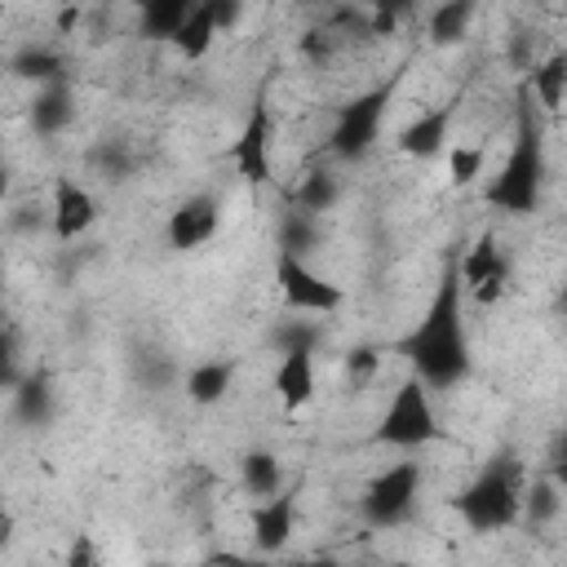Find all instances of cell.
Wrapping results in <instances>:
<instances>
[{"label": "cell", "instance_id": "19", "mask_svg": "<svg viewBox=\"0 0 567 567\" xmlns=\"http://www.w3.org/2000/svg\"><path fill=\"white\" fill-rule=\"evenodd\" d=\"M27 120H31V128H35L40 137H58L62 128H71V120H75V93H71V84L35 89Z\"/></svg>", "mask_w": 567, "mask_h": 567}, {"label": "cell", "instance_id": "40", "mask_svg": "<svg viewBox=\"0 0 567 567\" xmlns=\"http://www.w3.org/2000/svg\"><path fill=\"white\" fill-rule=\"evenodd\" d=\"M554 306H558V315H563V319H567V279H563V284H558V301H554Z\"/></svg>", "mask_w": 567, "mask_h": 567}, {"label": "cell", "instance_id": "3", "mask_svg": "<svg viewBox=\"0 0 567 567\" xmlns=\"http://www.w3.org/2000/svg\"><path fill=\"white\" fill-rule=\"evenodd\" d=\"M452 509H456V518H461L470 532H478V536H492V532L514 527V523L523 518V465H518L509 452L492 456V461L461 487V496L452 501Z\"/></svg>", "mask_w": 567, "mask_h": 567}, {"label": "cell", "instance_id": "7", "mask_svg": "<svg viewBox=\"0 0 567 567\" xmlns=\"http://www.w3.org/2000/svg\"><path fill=\"white\" fill-rule=\"evenodd\" d=\"M275 284H279V297L292 315H337L346 306V288L332 284L328 275L310 270L306 257H288V252H275Z\"/></svg>", "mask_w": 567, "mask_h": 567}, {"label": "cell", "instance_id": "15", "mask_svg": "<svg viewBox=\"0 0 567 567\" xmlns=\"http://www.w3.org/2000/svg\"><path fill=\"white\" fill-rule=\"evenodd\" d=\"M230 381H235V359L213 354V359H199V363H190L182 372V394L195 408H213V403H221L230 394Z\"/></svg>", "mask_w": 567, "mask_h": 567}, {"label": "cell", "instance_id": "4", "mask_svg": "<svg viewBox=\"0 0 567 567\" xmlns=\"http://www.w3.org/2000/svg\"><path fill=\"white\" fill-rule=\"evenodd\" d=\"M399 89V71L363 93H354L350 102L337 106V120H332V133H328V155L341 159V164H359L372 155L377 137H381V120L390 111V97Z\"/></svg>", "mask_w": 567, "mask_h": 567}, {"label": "cell", "instance_id": "30", "mask_svg": "<svg viewBox=\"0 0 567 567\" xmlns=\"http://www.w3.org/2000/svg\"><path fill=\"white\" fill-rule=\"evenodd\" d=\"M483 146H452L447 155V173H452V186H474L483 177Z\"/></svg>", "mask_w": 567, "mask_h": 567}, {"label": "cell", "instance_id": "14", "mask_svg": "<svg viewBox=\"0 0 567 567\" xmlns=\"http://www.w3.org/2000/svg\"><path fill=\"white\" fill-rule=\"evenodd\" d=\"M9 71H13L18 80H31L35 89L71 84V62H66V53L53 49V44H35V40H27L22 49L9 53Z\"/></svg>", "mask_w": 567, "mask_h": 567}, {"label": "cell", "instance_id": "33", "mask_svg": "<svg viewBox=\"0 0 567 567\" xmlns=\"http://www.w3.org/2000/svg\"><path fill=\"white\" fill-rule=\"evenodd\" d=\"M62 567H102V549L93 540V532H75L66 554H62Z\"/></svg>", "mask_w": 567, "mask_h": 567}, {"label": "cell", "instance_id": "26", "mask_svg": "<svg viewBox=\"0 0 567 567\" xmlns=\"http://www.w3.org/2000/svg\"><path fill=\"white\" fill-rule=\"evenodd\" d=\"M558 509H563V487L545 474V478H532V483L523 487V518H518V523L545 527V523H554Z\"/></svg>", "mask_w": 567, "mask_h": 567}, {"label": "cell", "instance_id": "24", "mask_svg": "<svg viewBox=\"0 0 567 567\" xmlns=\"http://www.w3.org/2000/svg\"><path fill=\"white\" fill-rule=\"evenodd\" d=\"M425 22H430V40H434L439 49H447V44H456V40L470 31V22H474V4H470V0L434 4V9L425 13Z\"/></svg>", "mask_w": 567, "mask_h": 567}, {"label": "cell", "instance_id": "23", "mask_svg": "<svg viewBox=\"0 0 567 567\" xmlns=\"http://www.w3.org/2000/svg\"><path fill=\"white\" fill-rule=\"evenodd\" d=\"M337 199H341V177L328 173V168H310V173L301 177V186L292 190L288 204L301 208V213H310V217H323V213L337 208Z\"/></svg>", "mask_w": 567, "mask_h": 567}, {"label": "cell", "instance_id": "5", "mask_svg": "<svg viewBox=\"0 0 567 567\" xmlns=\"http://www.w3.org/2000/svg\"><path fill=\"white\" fill-rule=\"evenodd\" d=\"M439 439H443V425H439L430 385L421 377H403V385L394 390L390 408L381 412V421L372 430V443L412 452V447H425V443H439Z\"/></svg>", "mask_w": 567, "mask_h": 567}, {"label": "cell", "instance_id": "22", "mask_svg": "<svg viewBox=\"0 0 567 567\" xmlns=\"http://www.w3.org/2000/svg\"><path fill=\"white\" fill-rule=\"evenodd\" d=\"M217 35H221L217 9H213V0H199V4L190 9V18H186L182 35L173 40V49H177L186 62H199V58H208V49H213V40H217Z\"/></svg>", "mask_w": 567, "mask_h": 567}, {"label": "cell", "instance_id": "34", "mask_svg": "<svg viewBox=\"0 0 567 567\" xmlns=\"http://www.w3.org/2000/svg\"><path fill=\"white\" fill-rule=\"evenodd\" d=\"M408 13H412V4H372L368 9V35H394Z\"/></svg>", "mask_w": 567, "mask_h": 567}, {"label": "cell", "instance_id": "2", "mask_svg": "<svg viewBox=\"0 0 567 567\" xmlns=\"http://www.w3.org/2000/svg\"><path fill=\"white\" fill-rule=\"evenodd\" d=\"M540 190H545V124H540V106H532V89L523 80L518 97H514V146H509L501 173L487 182L483 199L501 213L527 217L540 208Z\"/></svg>", "mask_w": 567, "mask_h": 567}, {"label": "cell", "instance_id": "12", "mask_svg": "<svg viewBox=\"0 0 567 567\" xmlns=\"http://www.w3.org/2000/svg\"><path fill=\"white\" fill-rule=\"evenodd\" d=\"M456 106H461V97H447V102H439V106H425L416 120H408L403 128H399V151L408 155V159H434V155H443L447 151V133H452V120H456Z\"/></svg>", "mask_w": 567, "mask_h": 567}, {"label": "cell", "instance_id": "18", "mask_svg": "<svg viewBox=\"0 0 567 567\" xmlns=\"http://www.w3.org/2000/svg\"><path fill=\"white\" fill-rule=\"evenodd\" d=\"M527 89H532V97H536L540 115L563 111V102H567V49L545 53V58L527 71Z\"/></svg>", "mask_w": 567, "mask_h": 567}, {"label": "cell", "instance_id": "10", "mask_svg": "<svg viewBox=\"0 0 567 567\" xmlns=\"http://www.w3.org/2000/svg\"><path fill=\"white\" fill-rule=\"evenodd\" d=\"M217 226H221V199L208 195V190H199V195H186V199L168 213V221H164V244H168L173 252H195V248H204V244L217 235Z\"/></svg>", "mask_w": 567, "mask_h": 567}, {"label": "cell", "instance_id": "39", "mask_svg": "<svg viewBox=\"0 0 567 567\" xmlns=\"http://www.w3.org/2000/svg\"><path fill=\"white\" fill-rule=\"evenodd\" d=\"M288 567H354V563H337V558H315V563H288Z\"/></svg>", "mask_w": 567, "mask_h": 567}, {"label": "cell", "instance_id": "36", "mask_svg": "<svg viewBox=\"0 0 567 567\" xmlns=\"http://www.w3.org/2000/svg\"><path fill=\"white\" fill-rule=\"evenodd\" d=\"M44 221H53V217H49L40 204H22V208H18V217H13L9 226H13V230H40Z\"/></svg>", "mask_w": 567, "mask_h": 567}, {"label": "cell", "instance_id": "38", "mask_svg": "<svg viewBox=\"0 0 567 567\" xmlns=\"http://www.w3.org/2000/svg\"><path fill=\"white\" fill-rule=\"evenodd\" d=\"M549 478H554V483H558V487H563V501H567V456H563V461H554V465H549Z\"/></svg>", "mask_w": 567, "mask_h": 567}, {"label": "cell", "instance_id": "41", "mask_svg": "<svg viewBox=\"0 0 567 567\" xmlns=\"http://www.w3.org/2000/svg\"><path fill=\"white\" fill-rule=\"evenodd\" d=\"M146 567H173V563H146Z\"/></svg>", "mask_w": 567, "mask_h": 567}, {"label": "cell", "instance_id": "8", "mask_svg": "<svg viewBox=\"0 0 567 567\" xmlns=\"http://www.w3.org/2000/svg\"><path fill=\"white\" fill-rule=\"evenodd\" d=\"M509 275H514V266H509V252L501 248L496 230L492 226L478 230V239L461 257V288H465V297H474L478 306H492V301H501L509 292Z\"/></svg>", "mask_w": 567, "mask_h": 567}, {"label": "cell", "instance_id": "31", "mask_svg": "<svg viewBox=\"0 0 567 567\" xmlns=\"http://www.w3.org/2000/svg\"><path fill=\"white\" fill-rule=\"evenodd\" d=\"M137 381H142L146 390L164 394V390L177 385V363H173L168 354H142V363H137Z\"/></svg>", "mask_w": 567, "mask_h": 567}, {"label": "cell", "instance_id": "28", "mask_svg": "<svg viewBox=\"0 0 567 567\" xmlns=\"http://www.w3.org/2000/svg\"><path fill=\"white\" fill-rule=\"evenodd\" d=\"M319 341H323V328H319L315 319H297V315L279 319L275 332H270V346H275L279 354H288V350H315Z\"/></svg>", "mask_w": 567, "mask_h": 567}, {"label": "cell", "instance_id": "20", "mask_svg": "<svg viewBox=\"0 0 567 567\" xmlns=\"http://www.w3.org/2000/svg\"><path fill=\"white\" fill-rule=\"evenodd\" d=\"M239 483H244V492H248L252 501L279 496V492H284V465H279V456L266 452V447L244 452V456H239Z\"/></svg>", "mask_w": 567, "mask_h": 567}, {"label": "cell", "instance_id": "6", "mask_svg": "<svg viewBox=\"0 0 567 567\" xmlns=\"http://www.w3.org/2000/svg\"><path fill=\"white\" fill-rule=\"evenodd\" d=\"M421 465L416 461H394L385 465L359 496V514L368 527H399L412 518L416 496H421Z\"/></svg>", "mask_w": 567, "mask_h": 567}, {"label": "cell", "instance_id": "29", "mask_svg": "<svg viewBox=\"0 0 567 567\" xmlns=\"http://www.w3.org/2000/svg\"><path fill=\"white\" fill-rule=\"evenodd\" d=\"M27 372H31V368L22 363V328L9 319V323L0 328V385L13 394Z\"/></svg>", "mask_w": 567, "mask_h": 567}, {"label": "cell", "instance_id": "37", "mask_svg": "<svg viewBox=\"0 0 567 567\" xmlns=\"http://www.w3.org/2000/svg\"><path fill=\"white\" fill-rule=\"evenodd\" d=\"M80 18H84V9H75V4H66V9H58V35H71L75 27H80Z\"/></svg>", "mask_w": 567, "mask_h": 567}, {"label": "cell", "instance_id": "17", "mask_svg": "<svg viewBox=\"0 0 567 567\" xmlns=\"http://www.w3.org/2000/svg\"><path fill=\"white\" fill-rule=\"evenodd\" d=\"M9 403H13V421H22V425H31V430L49 425V421H53V377H49V368L35 363V368L18 381V390L9 394Z\"/></svg>", "mask_w": 567, "mask_h": 567}, {"label": "cell", "instance_id": "1", "mask_svg": "<svg viewBox=\"0 0 567 567\" xmlns=\"http://www.w3.org/2000/svg\"><path fill=\"white\" fill-rule=\"evenodd\" d=\"M465 288H461V257H452L434 284V297L425 315L394 341V354L408 359L412 377H421L430 390H452L474 372L470 332H465Z\"/></svg>", "mask_w": 567, "mask_h": 567}, {"label": "cell", "instance_id": "13", "mask_svg": "<svg viewBox=\"0 0 567 567\" xmlns=\"http://www.w3.org/2000/svg\"><path fill=\"white\" fill-rule=\"evenodd\" d=\"M248 527H252V545L257 554H284V545L292 540V527H297V492H279L270 501H252L248 509Z\"/></svg>", "mask_w": 567, "mask_h": 567}, {"label": "cell", "instance_id": "16", "mask_svg": "<svg viewBox=\"0 0 567 567\" xmlns=\"http://www.w3.org/2000/svg\"><path fill=\"white\" fill-rule=\"evenodd\" d=\"M275 394L288 412L306 408L315 399V350H288L275 368Z\"/></svg>", "mask_w": 567, "mask_h": 567}, {"label": "cell", "instance_id": "25", "mask_svg": "<svg viewBox=\"0 0 567 567\" xmlns=\"http://www.w3.org/2000/svg\"><path fill=\"white\" fill-rule=\"evenodd\" d=\"M275 239H279V252L306 257V252L319 248V217H310V213H301V208L288 204V213L279 217V235Z\"/></svg>", "mask_w": 567, "mask_h": 567}, {"label": "cell", "instance_id": "9", "mask_svg": "<svg viewBox=\"0 0 567 567\" xmlns=\"http://www.w3.org/2000/svg\"><path fill=\"white\" fill-rule=\"evenodd\" d=\"M270 137H275L270 102H266V97H252V106H248V115H244V128H239L235 142L226 146L235 173H239L248 186H270Z\"/></svg>", "mask_w": 567, "mask_h": 567}, {"label": "cell", "instance_id": "27", "mask_svg": "<svg viewBox=\"0 0 567 567\" xmlns=\"http://www.w3.org/2000/svg\"><path fill=\"white\" fill-rule=\"evenodd\" d=\"M89 164L106 177V182H124V177H133V146L128 142H120V137H106V142H97L93 151H89Z\"/></svg>", "mask_w": 567, "mask_h": 567}, {"label": "cell", "instance_id": "21", "mask_svg": "<svg viewBox=\"0 0 567 567\" xmlns=\"http://www.w3.org/2000/svg\"><path fill=\"white\" fill-rule=\"evenodd\" d=\"M190 9H195V0H146L142 13H137V31L146 40H168L173 44L182 35Z\"/></svg>", "mask_w": 567, "mask_h": 567}, {"label": "cell", "instance_id": "32", "mask_svg": "<svg viewBox=\"0 0 567 567\" xmlns=\"http://www.w3.org/2000/svg\"><path fill=\"white\" fill-rule=\"evenodd\" d=\"M377 372H381V350H377V346H354V350H346V381H350L354 390H363Z\"/></svg>", "mask_w": 567, "mask_h": 567}, {"label": "cell", "instance_id": "35", "mask_svg": "<svg viewBox=\"0 0 567 567\" xmlns=\"http://www.w3.org/2000/svg\"><path fill=\"white\" fill-rule=\"evenodd\" d=\"M532 44H536V35H532V31H523V27L509 35V62H514L518 71H532V66H536V58H532Z\"/></svg>", "mask_w": 567, "mask_h": 567}, {"label": "cell", "instance_id": "11", "mask_svg": "<svg viewBox=\"0 0 567 567\" xmlns=\"http://www.w3.org/2000/svg\"><path fill=\"white\" fill-rule=\"evenodd\" d=\"M49 230H53V239L58 244H75L80 235H89L93 230V221H97V199L89 195V186H80V182H71V177H58L53 182V199H49Z\"/></svg>", "mask_w": 567, "mask_h": 567}]
</instances>
